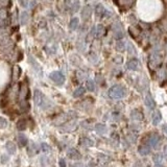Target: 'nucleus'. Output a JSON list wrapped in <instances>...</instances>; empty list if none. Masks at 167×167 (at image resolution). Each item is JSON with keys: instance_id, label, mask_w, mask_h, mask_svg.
Masks as SVG:
<instances>
[{"instance_id": "1", "label": "nucleus", "mask_w": 167, "mask_h": 167, "mask_svg": "<svg viewBox=\"0 0 167 167\" xmlns=\"http://www.w3.org/2000/svg\"><path fill=\"white\" fill-rule=\"evenodd\" d=\"M108 94L112 99H121L125 96V89L122 86L116 85V86H113L112 88L109 89Z\"/></svg>"}, {"instance_id": "2", "label": "nucleus", "mask_w": 167, "mask_h": 167, "mask_svg": "<svg viewBox=\"0 0 167 167\" xmlns=\"http://www.w3.org/2000/svg\"><path fill=\"white\" fill-rule=\"evenodd\" d=\"M49 77H50V79H51V81H54L57 85H60V86L65 83V76L63 75L62 72H60V71L51 72V73H50V75H49Z\"/></svg>"}, {"instance_id": "3", "label": "nucleus", "mask_w": 167, "mask_h": 167, "mask_svg": "<svg viewBox=\"0 0 167 167\" xmlns=\"http://www.w3.org/2000/svg\"><path fill=\"white\" fill-rule=\"evenodd\" d=\"M113 33H114V37L116 40H121L124 36L123 29H122V25L120 22H115L113 24Z\"/></svg>"}, {"instance_id": "4", "label": "nucleus", "mask_w": 167, "mask_h": 167, "mask_svg": "<svg viewBox=\"0 0 167 167\" xmlns=\"http://www.w3.org/2000/svg\"><path fill=\"white\" fill-rule=\"evenodd\" d=\"M148 144H149V147L151 146L153 148L155 149H158V148L160 147V144H161V138L159 135L157 134H153V135H150L149 138H148Z\"/></svg>"}, {"instance_id": "5", "label": "nucleus", "mask_w": 167, "mask_h": 167, "mask_svg": "<svg viewBox=\"0 0 167 167\" xmlns=\"http://www.w3.org/2000/svg\"><path fill=\"white\" fill-rule=\"evenodd\" d=\"M33 101H35V103H36L37 105H39V107H44V101H45V97H44V95L42 94V92H41L40 90H35V94H33Z\"/></svg>"}, {"instance_id": "6", "label": "nucleus", "mask_w": 167, "mask_h": 167, "mask_svg": "<svg viewBox=\"0 0 167 167\" xmlns=\"http://www.w3.org/2000/svg\"><path fill=\"white\" fill-rule=\"evenodd\" d=\"M67 7L71 11L72 13H75L79 8V0H65Z\"/></svg>"}, {"instance_id": "7", "label": "nucleus", "mask_w": 167, "mask_h": 167, "mask_svg": "<svg viewBox=\"0 0 167 167\" xmlns=\"http://www.w3.org/2000/svg\"><path fill=\"white\" fill-rule=\"evenodd\" d=\"M91 15H92V6L91 5H86L81 10V19L87 21V20L90 19Z\"/></svg>"}, {"instance_id": "8", "label": "nucleus", "mask_w": 167, "mask_h": 167, "mask_svg": "<svg viewBox=\"0 0 167 167\" xmlns=\"http://www.w3.org/2000/svg\"><path fill=\"white\" fill-rule=\"evenodd\" d=\"M92 29H93V31H94V37L101 38L103 36H105V26H103V25H101V24H98V25L94 26Z\"/></svg>"}, {"instance_id": "9", "label": "nucleus", "mask_w": 167, "mask_h": 167, "mask_svg": "<svg viewBox=\"0 0 167 167\" xmlns=\"http://www.w3.org/2000/svg\"><path fill=\"white\" fill-rule=\"evenodd\" d=\"M162 62V55L159 52H153L150 55V63L155 66H159Z\"/></svg>"}, {"instance_id": "10", "label": "nucleus", "mask_w": 167, "mask_h": 167, "mask_svg": "<svg viewBox=\"0 0 167 167\" xmlns=\"http://www.w3.org/2000/svg\"><path fill=\"white\" fill-rule=\"evenodd\" d=\"M67 156H68L69 159H72V160H79L81 158V155L79 153V150H76L75 148H70L67 151Z\"/></svg>"}, {"instance_id": "11", "label": "nucleus", "mask_w": 167, "mask_h": 167, "mask_svg": "<svg viewBox=\"0 0 167 167\" xmlns=\"http://www.w3.org/2000/svg\"><path fill=\"white\" fill-rule=\"evenodd\" d=\"M28 88H27L26 85H21V88H20V92H19V95H20V100L23 101L25 100L26 98H28Z\"/></svg>"}, {"instance_id": "12", "label": "nucleus", "mask_w": 167, "mask_h": 167, "mask_svg": "<svg viewBox=\"0 0 167 167\" xmlns=\"http://www.w3.org/2000/svg\"><path fill=\"white\" fill-rule=\"evenodd\" d=\"M105 13H107V11H105V6H103V4H97L95 7V15L97 18H99V19H101L103 16L105 15Z\"/></svg>"}, {"instance_id": "13", "label": "nucleus", "mask_w": 167, "mask_h": 167, "mask_svg": "<svg viewBox=\"0 0 167 167\" xmlns=\"http://www.w3.org/2000/svg\"><path fill=\"white\" fill-rule=\"evenodd\" d=\"M38 151H39L38 145H37L36 143L31 142V143L28 145V147H27V153H28V156L33 157V156H36L37 154H38Z\"/></svg>"}, {"instance_id": "14", "label": "nucleus", "mask_w": 167, "mask_h": 167, "mask_svg": "<svg viewBox=\"0 0 167 167\" xmlns=\"http://www.w3.org/2000/svg\"><path fill=\"white\" fill-rule=\"evenodd\" d=\"M127 69L129 70H138L139 68V61L137 59H132L127 62Z\"/></svg>"}, {"instance_id": "15", "label": "nucleus", "mask_w": 167, "mask_h": 167, "mask_svg": "<svg viewBox=\"0 0 167 167\" xmlns=\"http://www.w3.org/2000/svg\"><path fill=\"white\" fill-rule=\"evenodd\" d=\"M145 105L146 107L148 108V109H150V110H154L156 108V103L155 100H154V98L151 97V95L150 94H147L145 97Z\"/></svg>"}, {"instance_id": "16", "label": "nucleus", "mask_w": 167, "mask_h": 167, "mask_svg": "<svg viewBox=\"0 0 167 167\" xmlns=\"http://www.w3.org/2000/svg\"><path fill=\"white\" fill-rule=\"evenodd\" d=\"M138 151L142 157H145V156H147L150 153V147L148 145H146V144H142V145L139 146Z\"/></svg>"}, {"instance_id": "17", "label": "nucleus", "mask_w": 167, "mask_h": 167, "mask_svg": "<svg viewBox=\"0 0 167 167\" xmlns=\"http://www.w3.org/2000/svg\"><path fill=\"white\" fill-rule=\"evenodd\" d=\"M11 43V38L6 33H1L0 35V46H7Z\"/></svg>"}, {"instance_id": "18", "label": "nucleus", "mask_w": 167, "mask_h": 167, "mask_svg": "<svg viewBox=\"0 0 167 167\" xmlns=\"http://www.w3.org/2000/svg\"><path fill=\"white\" fill-rule=\"evenodd\" d=\"M17 141H18V144H19L21 147L26 146V144L28 143V140H27L26 136L23 135V134H19V135L17 136Z\"/></svg>"}, {"instance_id": "19", "label": "nucleus", "mask_w": 167, "mask_h": 167, "mask_svg": "<svg viewBox=\"0 0 167 167\" xmlns=\"http://www.w3.org/2000/svg\"><path fill=\"white\" fill-rule=\"evenodd\" d=\"M5 148H6L7 153H10L11 155L15 154V153H16V150H17L16 144H15L14 142H12V141H7L6 144H5Z\"/></svg>"}, {"instance_id": "20", "label": "nucleus", "mask_w": 167, "mask_h": 167, "mask_svg": "<svg viewBox=\"0 0 167 167\" xmlns=\"http://www.w3.org/2000/svg\"><path fill=\"white\" fill-rule=\"evenodd\" d=\"M162 120V115H161L160 111H155L153 114V124L154 125H158Z\"/></svg>"}, {"instance_id": "21", "label": "nucleus", "mask_w": 167, "mask_h": 167, "mask_svg": "<svg viewBox=\"0 0 167 167\" xmlns=\"http://www.w3.org/2000/svg\"><path fill=\"white\" fill-rule=\"evenodd\" d=\"M131 117L133 120H139V121L143 120V114L139 110H134L131 114Z\"/></svg>"}, {"instance_id": "22", "label": "nucleus", "mask_w": 167, "mask_h": 167, "mask_svg": "<svg viewBox=\"0 0 167 167\" xmlns=\"http://www.w3.org/2000/svg\"><path fill=\"white\" fill-rule=\"evenodd\" d=\"M27 127V121L25 118H21V119L18 120L17 122V129L19 131H24V129Z\"/></svg>"}, {"instance_id": "23", "label": "nucleus", "mask_w": 167, "mask_h": 167, "mask_svg": "<svg viewBox=\"0 0 167 167\" xmlns=\"http://www.w3.org/2000/svg\"><path fill=\"white\" fill-rule=\"evenodd\" d=\"M95 131L97 132V134L99 135H105L107 133V127L103 123H97L95 125Z\"/></svg>"}, {"instance_id": "24", "label": "nucleus", "mask_w": 167, "mask_h": 167, "mask_svg": "<svg viewBox=\"0 0 167 167\" xmlns=\"http://www.w3.org/2000/svg\"><path fill=\"white\" fill-rule=\"evenodd\" d=\"M79 143L81 144L83 146H93L94 142L93 140H91V139L87 138V137H84V138H81V140H79Z\"/></svg>"}, {"instance_id": "25", "label": "nucleus", "mask_w": 167, "mask_h": 167, "mask_svg": "<svg viewBox=\"0 0 167 167\" xmlns=\"http://www.w3.org/2000/svg\"><path fill=\"white\" fill-rule=\"evenodd\" d=\"M79 25V18H73L69 23V28L70 30H75Z\"/></svg>"}, {"instance_id": "26", "label": "nucleus", "mask_w": 167, "mask_h": 167, "mask_svg": "<svg viewBox=\"0 0 167 167\" xmlns=\"http://www.w3.org/2000/svg\"><path fill=\"white\" fill-rule=\"evenodd\" d=\"M85 92H86V89L84 88V87H79V88L73 92V97L75 98L81 97V96H83L84 94H85Z\"/></svg>"}, {"instance_id": "27", "label": "nucleus", "mask_w": 167, "mask_h": 167, "mask_svg": "<svg viewBox=\"0 0 167 167\" xmlns=\"http://www.w3.org/2000/svg\"><path fill=\"white\" fill-rule=\"evenodd\" d=\"M153 161L156 163V165H161V163L163 161V155L161 153L155 154L153 157Z\"/></svg>"}, {"instance_id": "28", "label": "nucleus", "mask_w": 167, "mask_h": 167, "mask_svg": "<svg viewBox=\"0 0 167 167\" xmlns=\"http://www.w3.org/2000/svg\"><path fill=\"white\" fill-rule=\"evenodd\" d=\"M28 21V13L27 12H22L20 15V22L22 25H25Z\"/></svg>"}, {"instance_id": "29", "label": "nucleus", "mask_w": 167, "mask_h": 167, "mask_svg": "<svg viewBox=\"0 0 167 167\" xmlns=\"http://www.w3.org/2000/svg\"><path fill=\"white\" fill-rule=\"evenodd\" d=\"M21 75V68L19 66H15L13 69V77L15 79H18Z\"/></svg>"}, {"instance_id": "30", "label": "nucleus", "mask_w": 167, "mask_h": 167, "mask_svg": "<svg viewBox=\"0 0 167 167\" xmlns=\"http://www.w3.org/2000/svg\"><path fill=\"white\" fill-rule=\"evenodd\" d=\"M116 49L118 51H124L125 50V42L122 40H118L116 43Z\"/></svg>"}, {"instance_id": "31", "label": "nucleus", "mask_w": 167, "mask_h": 167, "mask_svg": "<svg viewBox=\"0 0 167 167\" xmlns=\"http://www.w3.org/2000/svg\"><path fill=\"white\" fill-rule=\"evenodd\" d=\"M20 108H21L22 112H27L30 109V105H29V103H27L26 100H23V101L20 103Z\"/></svg>"}, {"instance_id": "32", "label": "nucleus", "mask_w": 167, "mask_h": 167, "mask_svg": "<svg viewBox=\"0 0 167 167\" xmlns=\"http://www.w3.org/2000/svg\"><path fill=\"white\" fill-rule=\"evenodd\" d=\"M86 86H87V89H88L90 92H93V91H95V84H94V81H92V79H89V81H87Z\"/></svg>"}, {"instance_id": "33", "label": "nucleus", "mask_w": 167, "mask_h": 167, "mask_svg": "<svg viewBox=\"0 0 167 167\" xmlns=\"http://www.w3.org/2000/svg\"><path fill=\"white\" fill-rule=\"evenodd\" d=\"M129 33H131V36L133 37V38H136L139 33H140V29H138L137 27H133V26L129 27Z\"/></svg>"}, {"instance_id": "34", "label": "nucleus", "mask_w": 167, "mask_h": 167, "mask_svg": "<svg viewBox=\"0 0 167 167\" xmlns=\"http://www.w3.org/2000/svg\"><path fill=\"white\" fill-rule=\"evenodd\" d=\"M6 16H7V12L5 8H0V20L3 21L4 19H6Z\"/></svg>"}, {"instance_id": "35", "label": "nucleus", "mask_w": 167, "mask_h": 167, "mask_svg": "<svg viewBox=\"0 0 167 167\" xmlns=\"http://www.w3.org/2000/svg\"><path fill=\"white\" fill-rule=\"evenodd\" d=\"M41 148H42V150H43L44 153H49L50 150H51V147H50L48 144L46 143H42L41 144Z\"/></svg>"}, {"instance_id": "36", "label": "nucleus", "mask_w": 167, "mask_h": 167, "mask_svg": "<svg viewBox=\"0 0 167 167\" xmlns=\"http://www.w3.org/2000/svg\"><path fill=\"white\" fill-rule=\"evenodd\" d=\"M6 127H7V120L5 118H3V117H0V127L4 129Z\"/></svg>"}, {"instance_id": "37", "label": "nucleus", "mask_w": 167, "mask_h": 167, "mask_svg": "<svg viewBox=\"0 0 167 167\" xmlns=\"http://www.w3.org/2000/svg\"><path fill=\"white\" fill-rule=\"evenodd\" d=\"M28 2H29V0H19L20 5H21V6H23V7L28 6Z\"/></svg>"}, {"instance_id": "38", "label": "nucleus", "mask_w": 167, "mask_h": 167, "mask_svg": "<svg viewBox=\"0 0 167 167\" xmlns=\"http://www.w3.org/2000/svg\"><path fill=\"white\" fill-rule=\"evenodd\" d=\"M122 61H123V59H122L121 55H117V57H114V62L117 63V64H121Z\"/></svg>"}, {"instance_id": "39", "label": "nucleus", "mask_w": 167, "mask_h": 167, "mask_svg": "<svg viewBox=\"0 0 167 167\" xmlns=\"http://www.w3.org/2000/svg\"><path fill=\"white\" fill-rule=\"evenodd\" d=\"M127 49H129V53H136V51H135V48L133 47V45H132V44H129V45H127Z\"/></svg>"}, {"instance_id": "40", "label": "nucleus", "mask_w": 167, "mask_h": 167, "mask_svg": "<svg viewBox=\"0 0 167 167\" xmlns=\"http://www.w3.org/2000/svg\"><path fill=\"white\" fill-rule=\"evenodd\" d=\"M120 2L123 5H129L132 3V0H120Z\"/></svg>"}, {"instance_id": "41", "label": "nucleus", "mask_w": 167, "mask_h": 167, "mask_svg": "<svg viewBox=\"0 0 167 167\" xmlns=\"http://www.w3.org/2000/svg\"><path fill=\"white\" fill-rule=\"evenodd\" d=\"M59 164H60V167H66V161L64 159H60Z\"/></svg>"}, {"instance_id": "42", "label": "nucleus", "mask_w": 167, "mask_h": 167, "mask_svg": "<svg viewBox=\"0 0 167 167\" xmlns=\"http://www.w3.org/2000/svg\"><path fill=\"white\" fill-rule=\"evenodd\" d=\"M70 167H84V165L81 163H74V164H71Z\"/></svg>"}, {"instance_id": "43", "label": "nucleus", "mask_w": 167, "mask_h": 167, "mask_svg": "<svg viewBox=\"0 0 167 167\" xmlns=\"http://www.w3.org/2000/svg\"><path fill=\"white\" fill-rule=\"evenodd\" d=\"M22 57H23V52H22V51H19V55H18V59H17V61H18V62H19V61H21Z\"/></svg>"}, {"instance_id": "44", "label": "nucleus", "mask_w": 167, "mask_h": 167, "mask_svg": "<svg viewBox=\"0 0 167 167\" xmlns=\"http://www.w3.org/2000/svg\"><path fill=\"white\" fill-rule=\"evenodd\" d=\"M7 160H8V157H7V156H5V155H3L2 156V163H6Z\"/></svg>"}, {"instance_id": "45", "label": "nucleus", "mask_w": 167, "mask_h": 167, "mask_svg": "<svg viewBox=\"0 0 167 167\" xmlns=\"http://www.w3.org/2000/svg\"><path fill=\"white\" fill-rule=\"evenodd\" d=\"M163 132H164L165 135H167V124H164V125H163Z\"/></svg>"}, {"instance_id": "46", "label": "nucleus", "mask_w": 167, "mask_h": 167, "mask_svg": "<svg viewBox=\"0 0 167 167\" xmlns=\"http://www.w3.org/2000/svg\"><path fill=\"white\" fill-rule=\"evenodd\" d=\"M134 167H144V166H143V165H142V164H141L140 162H137L136 164L134 165Z\"/></svg>"}, {"instance_id": "47", "label": "nucleus", "mask_w": 167, "mask_h": 167, "mask_svg": "<svg viewBox=\"0 0 167 167\" xmlns=\"http://www.w3.org/2000/svg\"><path fill=\"white\" fill-rule=\"evenodd\" d=\"M164 155H165V157H166V159H167V145L164 147Z\"/></svg>"}, {"instance_id": "48", "label": "nucleus", "mask_w": 167, "mask_h": 167, "mask_svg": "<svg viewBox=\"0 0 167 167\" xmlns=\"http://www.w3.org/2000/svg\"><path fill=\"white\" fill-rule=\"evenodd\" d=\"M155 167H163V166H162V165H156Z\"/></svg>"}]
</instances>
